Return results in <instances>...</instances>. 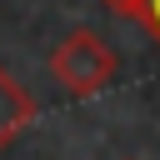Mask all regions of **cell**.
Returning a JSON list of instances; mask_svg holds the SVG:
<instances>
[{"mask_svg": "<svg viewBox=\"0 0 160 160\" xmlns=\"http://www.w3.org/2000/svg\"><path fill=\"white\" fill-rule=\"evenodd\" d=\"M135 20H140V25H145V30H150V35H155V40H160V0H145V5H140V15H135Z\"/></svg>", "mask_w": 160, "mask_h": 160, "instance_id": "3", "label": "cell"}, {"mask_svg": "<svg viewBox=\"0 0 160 160\" xmlns=\"http://www.w3.org/2000/svg\"><path fill=\"white\" fill-rule=\"evenodd\" d=\"M100 5H110V10H115V15H125V20H135L145 0H100Z\"/></svg>", "mask_w": 160, "mask_h": 160, "instance_id": "4", "label": "cell"}, {"mask_svg": "<svg viewBox=\"0 0 160 160\" xmlns=\"http://www.w3.org/2000/svg\"><path fill=\"white\" fill-rule=\"evenodd\" d=\"M30 120H35V100H30V90L0 65V155L10 150V140H15Z\"/></svg>", "mask_w": 160, "mask_h": 160, "instance_id": "2", "label": "cell"}, {"mask_svg": "<svg viewBox=\"0 0 160 160\" xmlns=\"http://www.w3.org/2000/svg\"><path fill=\"white\" fill-rule=\"evenodd\" d=\"M50 75H55V85L60 90H70V95H100V90H110L115 85V75H120V55L110 50V40L100 35V30H90V25H75V30H65L55 45H50Z\"/></svg>", "mask_w": 160, "mask_h": 160, "instance_id": "1", "label": "cell"}]
</instances>
